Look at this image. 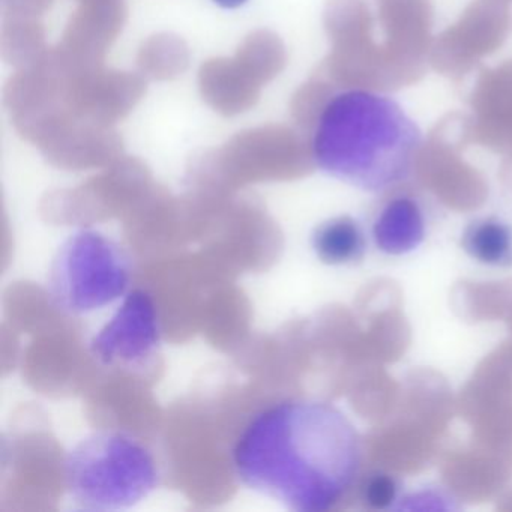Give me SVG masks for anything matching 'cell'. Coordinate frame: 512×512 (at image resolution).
Listing matches in <instances>:
<instances>
[{"label":"cell","instance_id":"1","mask_svg":"<svg viewBox=\"0 0 512 512\" xmlns=\"http://www.w3.org/2000/svg\"><path fill=\"white\" fill-rule=\"evenodd\" d=\"M361 457L358 433L340 410L289 398L248 421L232 464L244 487L295 512H322L352 490Z\"/></svg>","mask_w":512,"mask_h":512},{"label":"cell","instance_id":"2","mask_svg":"<svg viewBox=\"0 0 512 512\" xmlns=\"http://www.w3.org/2000/svg\"><path fill=\"white\" fill-rule=\"evenodd\" d=\"M422 133L403 107L365 89L338 92L320 110L311 137L326 175L367 191H385L412 172Z\"/></svg>","mask_w":512,"mask_h":512},{"label":"cell","instance_id":"3","mask_svg":"<svg viewBox=\"0 0 512 512\" xmlns=\"http://www.w3.org/2000/svg\"><path fill=\"white\" fill-rule=\"evenodd\" d=\"M65 487L79 508L119 511L137 505L160 484L151 449L130 433L89 434L65 457Z\"/></svg>","mask_w":512,"mask_h":512},{"label":"cell","instance_id":"4","mask_svg":"<svg viewBox=\"0 0 512 512\" xmlns=\"http://www.w3.org/2000/svg\"><path fill=\"white\" fill-rule=\"evenodd\" d=\"M130 281V257L124 248L98 230L83 229L59 247L49 287L62 311L82 316L124 298Z\"/></svg>","mask_w":512,"mask_h":512},{"label":"cell","instance_id":"5","mask_svg":"<svg viewBox=\"0 0 512 512\" xmlns=\"http://www.w3.org/2000/svg\"><path fill=\"white\" fill-rule=\"evenodd\" d=\"M160 319L151 293L136 289L124 296L112 319L92 338L91 353L106 367H142L157 352Z\"/></svg>","mask_w":512,"mask_h":512},{"label":"cell","instance_id":"6","mask_svg":"<svg viewBox=\"0 0 512 512\" xmlns=\"http://www.w3.org/2000/svg\"><path fill=\"white\" fill-rule=\"evenodd\" d=\"M311 247L326 265H349L364 257L367 239L353 218L337 217L323 221L313 230Z\"/></svg>","mask_w":512,"mask_h":512},{"label":"cell","instance_id":"7","mask_svg":"<svg viewBox=\"0 0 512 512\" xmlns=\"http://www.w3.org/2000/svg\"><path fill=\"white\" fill-rule=\"evenodd\" d=\"M422 215L410 199H397L385 209L377 221V244L389 253L412 250L422 239Z\"/></svg>","mask_w":512,"mask_h":512},{"label":"cell","instance_id":"8","mask_svg":"<svg viewBox=\"0 0 512 512\" xmlns=\"http://www.w3.org/2000/svg\"><path fill=\"white\" fill-rule=\"evenodd\" d=\"M464 251L488 266L512 265V229L497 218L478 220L463 235Z\"/></svg>","mask_w":512,"mask_h":512},{"label":"cell","instance_id":"9","mask_svg":"<svg viewBox=\"0 0 512 512\" xmlns=\"http://www.w3.org/2000/svg\"><path fill=\"white\" fill-rule=\"evenodd\" d=\"M397 491V479L386 473H371L362 484V497L374 509L388 508L397 497Z\"/></svg>","mask_w":512,"mask_h":512},{"label":"cell","instance_id":"10","mask_svg":"<svg viewBox=\"0 0 512 512\" xmlns=\"http://www.w3.org/2000/svg\"><path fill=\"white\" fill-rule=\"evenodd\" d=\"M212 2L224 10H236V8L244 7L248 0H212Z\"/></svg>","mask_w":512,"mask_h":512}]
</instances>
